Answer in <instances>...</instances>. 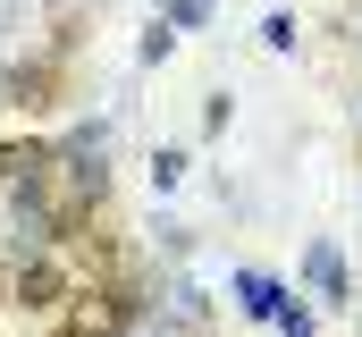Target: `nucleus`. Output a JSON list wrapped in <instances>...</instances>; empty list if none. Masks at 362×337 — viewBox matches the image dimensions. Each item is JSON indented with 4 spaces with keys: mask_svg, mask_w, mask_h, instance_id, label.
I'll use <instances>...</instances> for the list:
<instances>
[{
    "mask_svg": "<svg viewBox=\"0 0 362 337\" xmlns=\"http://www.w3.org/2000/svg\"><path fill=\"white\" fill-rule=\"evenodd\" d=\"M8 304H25V312H68V304H76V261H68V245L42 253V261H25V270H8Z\"/></svg>",
    "mask_w": 362,
    "mask_h": 337,
    "instance_id": "f257e3e1",
    "label": "nucleus"
},
{
    "mask_svg": "<svg viewBox=\"0 0 362 337\" xmlns=\"http://www.w3.org/2000/svg\"><path fill=\"white\" fill-rule=\"evenodd\" d=\"M68 321L85 337H118L127 321H135V287H118V278H101V287H85L76 304H68Z\"/></svg>",
    "mask_w": 362,
    "mask_h": 337,
    "instance_id": "f03ea898",
    "label": "nucleus"
},
{
    "mask_svg": "<svg viewBox=\"0 0 362 337\" xmlns=\"http://www.w3.org/2000/svg\"><path fill=\"white\" fill-rule=\"evenodd\" d=\"M34 168H42V144H17V135H0V177L34 185Z\"/></svg>",
    "mask_w": 362,
    "mask_h": 337,
    "instance_id": "7ed1b4c3",
    "label": "nucleus"
},
{
    "mask_svg": "<svg viewBox=\"0 0 362 337\" xmlns=\"http://www.w3.org/2000/svg\"><path fill=\"white\" fill-rule=\"evenodd\" d=\"M51 84H59V68H25V76H17V110H42Z\"/></svg>",
    "mask_w": 362,
    "mask_h": 337,
    "instance_id": "20e7f679",
    "label": "nucleus"
},
{
    "mask_svg": "<svg viewBox=\"0 0 362 337\" xmlns=\"http://www.w3.org/2000/svg\"><path fill=\"white\" fill-rule=\"evenodd\" d=\"M51 337H85V329H76V321H59V329H51Z\"/></svg>",
    "mask_w": 362,
    "mask_h": 337,
    "instance_id": "39448f33",
    "label": "nucleus"
},
{
    "mask_svg": "<svg viewBox=\"0 0 362 337\" xmlns=\"http://www.w3.org/2000/svg\"><path fill=\"white\" fill-rule=\"evenodd\" d=\"M0 295H8V261H0Z\"/></svg>",
    "mask_w": 362,
    "mask_h": 337,
    "instance_id": "423d86ee",
    "label": "nucleus"
}]
</instances>
